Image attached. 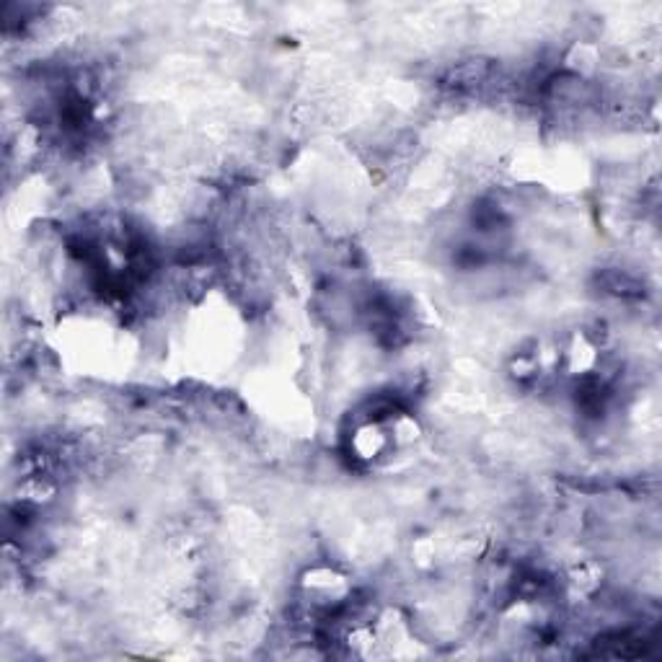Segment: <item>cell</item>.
Here are the masks:
<instances>
[{
    "label": "cell",
    "instance_id": "6da1fadb",
    "mask_svg": "<svg viewBox=\"0 0 662 662\" xmlns=\"http://www.w3.org/2000/svg\"><path fill=\"white\" fill-rule=\"evenodd\" d=\"M350 456L360 463H375L391 453V440L381 422H355L347 440Z\"/></svg>",
    "mask_w": 662,
    "mask_h": 662
},
{
    "label": "cell",
    "instance_id": "7a4b0ae2",
    "mask_svg": "<svg viewBox=\"0 0 662 662\" xmlns=\"http://www.w3.org/2000/svg\"><path fill=\"white\" fill-rule=\"evenodd\" d=\"M562 368L575 378L595 373L600 368V347L588 331H577L562 347Z\"/></svg>",
    "mask_w": 662,
    "mask_h": 662
},
{
    "label": "cell",
    "instance_id": "3957f363",
    "mask_svg": "<svg viewBox=\"0 0 662 662\" xmlns=\"http://www.w3.org/2000/svg\"><path fill=\"white\" fill-rule=\"evenodd\" d=\"M383 427H386L388 432L391 448H412V445H417L419 440H422V425H419V419L414 417V414L404 412V409L391 414V417L383 422Z\"/></svg>",
    "mask_w": 662,
    "mask_h": 662
},
{
    "label": "cell",
    "instance_id": "277c9868",
    "mask_svg": "<svg viewBox=\"0 0 662 662\" xmlns=\"http://www.w3.org/2000/svg\"><path fill=\"white\" fill-rule=\"evenodd\" d=\"M55 497H57V484L50 479V476L32 474L26 476V479L19 484V500L29 507L50 505V502H55Z\"/></svg>",
    "mask_w": 662,
    "mask_h": 662
}]
</instances>
